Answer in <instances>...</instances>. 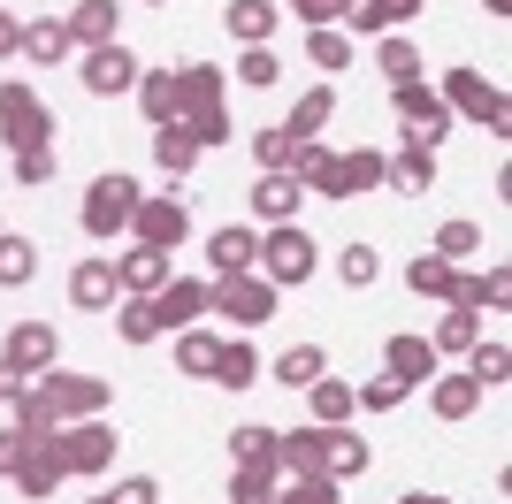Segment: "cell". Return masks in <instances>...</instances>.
Returning <instances> with one entry per match:
<instances>
[{
  "label": "cell",
  "mask_w": 512,
  "mask_h": 504,
  "mask_svg": "<svg viewBox=\"0 0 512 504\" xmlns=\"http://www.w3.org/2000/svg\"><path fill=\"white\" fill-rule=\"evenodd\" d=\"M138 199H146V184H138L130 168H107V176H92V184H85V207H77L85 237H92V245H115V237H130V214H138Z\"/></svg>",
  "instance_id": "1"
},
{
  "label": "cell",
  "mask_w": 512,
  "mask_h": 504,
  "mask_svg": "<svg viewBox=\"0 0 512 504\" xmlns=\"http://www.w3.org/2000/svg\"><path fill=\"white\" fill-rule=\"evenodd\" d=\"M436 100L451 107V123H474V130H490V138H512V100L482 77V69H444Z\"/></svg>",
  "instance_id": "2"
},
{
  "label": "cell",
  "mask_w": 512,
  "mask_h": 504,
  "mask_svg": "<svg viewBox=\"0 0 512 504\" xmlns=\"http://www.w3.org/2000/svg\"><path fill=\"white\" fill-rule=\"evenodd\" d=\"M276 306H283V291H276L260 268H245V275H214V291H207V314L237 321V336L268 329V321H276Z\"/></svg>",
  "instance_id": "3"
},
{
  "label": "cell",
  "mask_w": 512,
  "mask_h": 504,
  "mask_svg": "<svg viewBox=\"0 0 512 504\" xmlns=\"http://www.w3.org/2000/svg\"><path fill=\"white\" fill-rule=\"evenodd\" d=\"M276 291H299V283H314L321 268V245L306 237V222H276V230H260V260H253Z\"/></svg>",
  "instance_id": "4"
},
{
  "label": "cell",
  "mask_w": 512,
  "mask_h": 504,
  "mask_svg": "<svg viewBox=\"0 0 512 504\" xmlns=\"http://www.w3.org/2000/svg\"><path fill=\"white\" fill-rule=\"evenodd\" d=\"M54 130H62V123H54V107H46L23 77L0 84V146H8V153H39V146H54Z\"/></svg>",
  "instance_id": "5"
},
{
  "label": "cell",
  "mask_w": 512,
  "mask_h": 504,
  "mask_svg": "<svg viewBox=\"0 0 512 504\" xmlns=\"http://www.w3.org/2000/svg\"><path fill=\"white\" fill-rule=\"evenodd\" d=\"M62 466H69V482H100L107 466H115V451H123V428L107 413H92V420H69L62 436Z\"/></svg>",
  "instance_id": "6"
},
{
  "label": "cell",
  "mask_w": 512,
  "mask_h": 504,
  "mask_svg": "<svg viewBox=\"0 0 512 504\" xmlns=\"http://www.w3.org/2000/svg\"><path fill=\"white\" fill-rule=\"evenodd\" d=\"M192 237V207L176 199V191H146L138 214H130V245H153V252H184Z\"/></svg>",
  "instance_id": "7"
},
{
  "label": "cell",
  "mask_w": 512,
  "mask_h": 504,
  "mask_svg": "<svg viewBox=\"0 0 512 504\" xmlns=\"http://www.w3.org/2000/svg\"><path fill=\"white\" fill-rule=\"evenodd\" d=\"M39 390H46V405H54V420H62V428L115 405V382H107V375H69V367H46Z\"/></svg>",
  "instance_id": "8"
},
{
  "label": "cell",
  "mask_w": 512,
  "mask_h": 504,
  "mask_svg": "<svg viewBox=\"0 0 512 504\" xmlns=\"http://www.w3.org/2000/svg\"><path fill=\"white\" fill-rule=\"evenodd\" d=\"M390 107H398V123H406V146L436 153L451 138V107L436 100V84H428V77L421 84H390Z\"/></svg>",
  "instance_id": "9"
},
{
  "label": "cell",
  "mask_w": 512,
  "mask_h": 504,
  "mask_svg": "<svg viewBox=\"0 0 512 504\" xmlns=\"http://www.w3.org/2000/svg\"><path fill=\"white\" fill-rule=\"evenodd\" d=\"M138 69H146V62L115 39V46H92L85 62H77V84H85L92 100H123V92H138Z\"/></svg>",
  "instance_id": "10"
},
{
  "label": "cell",
  "mask_w": 512,
  "mask_h": 504,
  "mask_svg": "<svg viewBox=\"0 0 512 504\" xmlns=\"http://www.w3.org/2000/svg\"><path fill=\"white\" fill-rule=\"evenodd\" d=\"M207 275H169L161 291H153V321H161V336H184V329H199L207 321Z\"/></svg>",
  "instance_id": "11"
},
{
  "label": "cell",
  "mask_w": 512,
  "mask_h": 504,
  "mask_svg": "<svg viewBox=\"0 0 512 504\" xmlns=\"http://www.w3.org/2000/svg\"><path fill=\"white\" fill-rule=\"evenodd\" d=\"M62 436V428H54ZM54 436H31V451H23V466H16V489H23V504H54V489L69 482V466H62V443Z\"/></svg>",
  "instance_id": "12"
},
{
  "label": "cell",
  "mask_w": 512,
  "mask_h": 504,
  "mask_svg": "<svg viewBox=\"0 0 512 504\" xmlns=\"http://www.w3.org/2000/svg\"><path fill=\"white\" fill-rule=\"evenodd\" d=\"M107 260H115V291H123V298H153V291L176 275V252H153V245L107 252Z\"/></svg>",
  "instance_id": "13"
},
{
  "label": "cell",
  "mask_w": 512,
  "mask_h": 504,
  "mask_svg": "<svg viewBox=\"0 0 512 504\" xmlns=\"http://www.w3.org/2000/svg\"><path fill=\"white\" fill-rule=\"evenodd\" d=\"M230 474H260V482H283L276 428H268V420H245V428H230Z\"/></svg>",
  "instance_id": "14"
},
{
  "label": "cell",
  "mask_w": 512,
  "mask_h": 504,
  "mask_svg": "<svg viewBox=\"0 0 512 504\" xmlns=\"http://www.w3.org/2000/svg\"><path fill=\"white\" fill-rule=\"evenodd\" d=\"M115 260H107V252H85V260H77V268H69V306H77V314H115Z\"/></svg>",
  "instance_id": "15"
},
{
  "label": "cell",
  "mask_w": 512,
  "mask_h": 504,
  "mask_svg": "<svg viewBox=\"0 0 512 504\" xmlns=\"http://www.w3.org/2000/svg\"><path fill=\"white\" fill-rule=\"evenodd\" d=\"M0 359H16L23 375H46V367H62V336H54V321H16Z\"/></svg>",
  "instance_id": "16"
},
{
  "label": "cell",
  "mask_w": 512,
  "mask_h": 504,
  "mask_svg": "<svg viewBox=\"0 0 512 504\" xmlns=\"http://www.w3.org/2000/svg\"><path fill=\"white\" fill-rule=\"evenodd\" d=\"M383 191H398V199H428V191H436V153H428V146L383 153Z\"/></svg>",
  "instance_id": "17"
},
{
  "label": "cell",
  "mask_w": 512,
  "mask_h": 504,
  "mask_svg": "<svg viewBox=\"0 0 512 504\" xmlns=\"http://www.w3.org/2000/svg\"><path fill=\"white\" fill-rule=\"evenodd\" d=\"M69 54H77V39H69L62 16H31V23H23V54H16L23 69H62Z\"/></svg>",
  "instance_id": "18"
},
{
  "label": "cell",
  "mask_w": 512,
  "mask_h": 504,
  "mask_svg": "<svg viewBox=\"0 0 512 504\" xmlns=\"http://www.w3.org/2000/svg\"><path fill=\"white\" fill-rule=\"evenodd\" d=\"M428 413L451 420V428H459V420H474V413H482V382H474L467 367H459V375H444V367H436V375H428Z\"/></svg>",
  "instance_id": "19"
},
{
  "label": "cell",
  "mask_w": 512,
  "mask_h": 504,
  "mask_svg": "<svg viewBox=\"0 0 512 504\" xmlns=\"http://www.w3.org/2000/svg\"><path fill=\"white\" fill-rule=\"evenodd\" d=\"M436 367H444V352H436L428 336H390V344H383V375H398L406 390H428Z\"/></svg>",
  "instance_id": "20"
},
{
  "label": "cell",
  "mask_w": 512,
  "mask_h": 504,
  "mask_svg": "<svg viewBox=\"0 0 512 504\" xmlns=\"http://www.w3.org/2000/svg\"><path fill=\"white\" fill-rule=\"evenodd\" d=\"M62 23H69V39H77V54H92V46H115V39H123V8H115V0H77Z\"/></svg>",
  "instance_id": "21"
},
{
  "label": "cell",
  "mask_w": 512,
  "mask_h": 504,
  "mask_svg": "<svg viewBox=\"0 0 512 504\" xmlns=\"http://www.w3.org/2000/svg\"><path fill=\"white\" fill-rule=\"evenodd\" d=\"M222 31H230L237 46H276L283 8L276 0H230V8H222Z\"/></svg>",
  "instance_id": "22"
},
{
  "label": "cell",
  "mask_w": 512,
  "mask_h": 504,
  "mask_svg": "<svg viewBox=\"0 0 512 504\" xmlns=\"http://www.w3.org/2000/svg\"><path fill=\"white\" fill-rule=\"evenodd\" d=\"M222 92H230V77H222L214 62H184V69H176V100H184V115H176V123L214 115V107H222Z\"/></svg>",
  "instance_id": "23"
},
{
  "label": "cell",
  "mask_w": 512,
  "mask_h": 504,
  "mask_svg": "<svg viewBox=\"0 0 512 504\" xmlns=\"http://www.w3.org/2000/svg\"><path fill=\"white\" fill-rule=\"evenodd\" d=\"M260 260V230H245V222H222V230L207 237V268L214 275H245Z\"/></svg>",
  "instance_id": "24"
},
{
  "label": "cell",
  "mask_w": 512,
  "mask_h": 504,
  "mask_svg": "<svg viewBox=\"0 0 512 504\" xmlns=\"http://www.w3.org/2000/svg\"><path fill=\"white\" fill-rule=\"evenodd\" d=\"M260 375H268V359L253 352V336H222V352H214V375H207V382H222V390H253Z\"/></svg>",
  "instance_id": "25"
},
{
  "label": "cell",
  "mask_w": 512,
  "mask_h": 504,
  "mask_svg": "<svg viewBox=\"0 0 512 504\" xmlns=\"http://www.w3.org/2000/svg\"><path fill=\"white\" fill-rule=\"evenodd\" d=\"M130 100H138V115H146L153 130H169L176 115H184V100H176V69H138V92H130Z\"/></svg>",
  "instance_id": "26"
},
{
  "label": "cell",
  "mask_w": 512,
  "mask_h": 504,
  "mask_svg": "<svg viewBox=\"0 0 512 504\" xmlns=\"http://www.w3.org/2000/svg\"><path fill=\"white\" fill-rule=\"evenodd\" d=\"M306 413H314V428H352V420H360V398H352V382L321 375V382H306Z\"/></svg>",
  "instance_id": "27"
},
{
  "label": "cell",
  "mask_w": 512,
  "mask_h": 504,
  "mask_svg": "<svg viewBox=\"0 0 512 504\" xmlns=\"http://www.w3.org/2000/svg\"><path fill=\"white\" fill-rule=\"evenodd\" d=\"M505 298H512V268H482V275H467L459 268V283H451V306H467V314H505Z\"/></svg>",
  "instance_id": "28"
},
{
  "label": "cell",
  "mask_w": 512,
  "mask_h": 504,
  "mask_svg": "<svg viewBox=\"0 0 512 504\" xmlns=\"http://www.w3.org/2000/svg\"><path fill=\"white\" fill-rule=\"evenodd\" d=\"M360 191H383V153L375 146L337 153V176H329V199H360Z\"/></svg>",
  "instance_id": "29"
},
{
  "label": "cell",
  "mask_w": 512,
  "mask_h": 504,
  "mask_svg": "<svg viewBox=\"0 0 512 504\" xmlns=\"http://www.w3.org/2000/svg\"><path fill=\"white\" fill-rule=\"evenodd\" d=\"M299 207H306L299 176H253V214L268 230H276V222H299Z\"/></svg>",
  "instance_id": "30"
},
{
  "label": "cell",
  "mask_w": 512,
  "mask_h": 504,
  "mask_svg": "<svg viewBox=\"0 0 512 504\" xmlns=\"http://www.w3.org/2000/svg\"><path fill=\"white\" fill-rule=\"evenodd\" d=\"M329 123H337V84H306L299 107L283 115V130H291V138H321Z\"/></svg>",
  "instance_id": "31"
},
{
  "label": "cell",
  "mask_w": 512,
  "mask_h": 504,
  "mask_svg": "<svg viewBox=\"0 0 512 504\" xmlns=\"http://www.w3.org/2000/svg\"><path fill=\"white\" fill-rule=\"evenodd\" d=\"M367 466H375V443L352 436V428H329V459H321V474H329V482H360Z\"/></svg>",
  "instance_id": "32"
},
{
  "label": "cell",
  "mask_w": 512,
  "mask_h": 504,
  "mask_svg": "<svg viewBox=\"0 0 512 504\" xmlns=\"http://www.w3.org/2000/svg\"><path fill=\"white\" fill-rule=\"evenodd\" d=\"M306 199H329V176H337V146L329 138H299V161H291Z\"/></svg>",
  "instance_id": "33"
},
{
  "label": "cell",
  "mask_w": 512,
  "mask_h": 504,
  "mask_svg": "<svg viewBox=\"0 0 512 504\" xmlns=\"http://www.w3.org/2000/svg\"><path fill=\"white\" fill-rule=\"evenodd\" d=\"M268 375H276L283 390L299 398L306 382H321V375H329V352H321V344H291V352H276V367H268Z\"/></svg>",
  "instance_id": "34"
},
{
  "label": "cell",
  "mask_w": 512,
  "mask_h": 504,
  "mask_svg": "<svg viewBox=\"0 0 512 504\" xmlns=\"http://www.w3.org/2000/svg\"><path fill=\"white\" fill-rule=\"evenodd\" d=\"M375 69H383V84H421V46L406 31H383L375 39Z\"/></svg>",
  "instance_id": "35"
},
{
  "label": "cell",
  "mask_w": 512,
  "mask_h": 504,
  "mask_svg": "<svg viewBox=\"0 0 512 504\" xmlns=\"http://www.w3.org/2000/svg\"><path fill=\"white\" fill-rule=\"evenodd\" d=\"M467 375L482 382V390H505V382H512V344H497V336H474V344H467Z\"/></svg>",
  "instance_id": "36"
},
{
  "label": "cell",
  "mask_w": 512,
  "mask_h": 504,
  "mask_svg": "<svg viewBox=\"0 0 512 504\" xmlns=\"http://www.w3.org/2000/svg\"><path fill=\"white\" fill-rule=\"evenodd\" d=\"M451 283H459V268L436 260V252H413V260H406V291L413 298H444V306H451Z\"/></svg>",
  "instance_id": "37"
},
{
  "label": "cell",
  "mask_w": 512,
  "mask_h": 504,
  "mask_svg": "<svg viewBox=\"0 0 512 504\" xmlns=\"http://www.w3.org/2000/svg\"><path fill=\"white\" fill-rule=\"evenodd\" d=\"M31 275H39V245L23 230H0V291H23Z\"/></svg>",
  "instance_id": "38"
},
{
  "label": "cell",
  "mask_w": 512,
  "mask_h": 504,
  "mask_svg": "<svg viewBox=\"0 0 512 504\" xmlns=\"http://www.w3.org/2000/svg\"><path fill=\"white\" fill-rule=\"evenodd\" d=\"M153 161H161V176H169V184H176V176H192V168H199V146H192V130H184V123L153 130Z\"/></svg>",
  "instance_id": "39"
},
{
  "label": "cell",
  "mask_w": 512,
  "mask_h": 504,
  "mask_svg": "<svg viewBox=\"0 0 512 504\" xmlns=\"http://www.w3.org/2000/svg\"><path fill=\"white\" fill-rule=\"evenodd\" d=\"M306 62H314V69H329V77H337V69H352V62H360V46L344 39L337 23H321V31H306Z\"/></svg>",
  "instance_id": "40"
},
{
  "label": "cell",
  "mask_w": 512,
  "mask_h": 504,
  "mask_svg": "<svg viewBox=\"0 0 512 504\" xmlns=\"http://www.w3.org/2000/svg\"><path fill=\"white\" fill-rule=\"evenodd\" d=\"M253 161H260V176H291V161H299V138H291L283 123L253 130Z\"/></svg>",
  "instance_id": "41"
},
{
  "label": "cell",
  "mask_w": 512,
  "mask_h": 504,
  "mask_svg": "<svg viewBox=\"0 0 512 504\" xmlns=\"http://www.w3.org/2000/svg\"><path fill=\"white\" fill-rule=\"evenodd\" d=\"M214 352H222V336H214V329H184V336H176V375L207 382L214 375Z\"/></svg>",
  "instance_id": "42"
},
{
  "label": "cell",
  "mask_w": 512,
  "mask_h": 504,
  "mask_svg": "<svg viewBox=\"0 0 512 504\" xmlns=\"http://www.w3.org/2000/svg\"><path fill=\"white\" fill-rule=\"evenodd\" d=\"M276 504H344V482H329V474H283Z\"/></svg>",
  "instance_id": "43"
},
{
  "label": "cell",
  "mask_w": 512,
  "mask_h": 504,
  "mask_svg": "<svg viewBox=\"0 0 512 504\" xmlns=\"http://www.w3.org/2000/svg\"><path fill=\"white\" fill-rule=\"evenodd\" d=\"M474 336H482V314L451 306V314H436V336H428V344H436V352H459V359H467V344H474Z\"/></svg>",
  "instance_id": "44"
},
{
  "label": "cell",
  "mask_w": 512,
  "mask_h": 504,
  "mask_svg": "<svg viewBox=\"0 0 512 504\" xmlns=\"http://www.w3.org/2000/svg\"><path fill=\"white\" fill-rule=\"evenodd\" d=\"M428 252H436V260H451V268H467L474 252H482V222H444Z\"/></svg>",
  "instance_id": "45"
},
{
  "label": "cell",
  "mask_w": 512,
  "mask_h": 504,
  "mask_svg": "<svg viewBox=\"0 0 512 504\" xmlns=\"http://www.w3.org/2000/svg\"><path fill=\"white\" fill-rule=\"evenodd\" d=\"M115 336H123V344H153V336H161L153 298H115Z\"/></svg>",
  "instance_id": "46"
},
{
  "label": "cell",
  "mask_w": 512,
  "mask_h": 504,
  "mask_svg": "<svg viewBox=\"0 0 512 504\" xmlns=\"http://www.w3.org/2000/svg\"><path fill=\"white\" fill-rule=\"evenodd\" d=\"M337 275H344V291H367V283L383 275V252H375V245H360V237H352V245L337 252Z\"/></svg>",
  "instance_id": "47"
},
{
  "label": "cell",
  "mask_w": 512,
  "mask_h": 504,
  "mask_svg": "<svg viewBox=\"0 0 512 504\" xmlns=\"http://www.w3.org/2000/svg\"><path fill=\"white\" fill-rule=\"evenodd\" d=\"M352 398H360V413H398L413 390H406L398 375H367V382H352Z\"/></svg>",
  "instance_id": "48"
},
{
  "label": "cell",
  "mask_w": 512,
  "mask_h": 504,
  "mask_svg": "<svg viewBox=\"0 0 512 504\" xmlns=\"http://www.w3.org/2000/svg\"><path fill=\"white\" fill-rule=\"evenodd\" d=\"M276 77H283L276 46H245V54H237V84H245V92H268Z\"/></svg>",
  "instance_id": "49"
},
{
  "label": "cell",
  "mask_w": 512,
  "mask_h": 504,
  "mask_svg": "<svg viewBox=\"0 0 512 504\" xmlns=\"http://www.w3.org/2000/svg\"><path fill=\"white\" fill-rule=\"evenodd\" d=\"M62 176V146H39V153H16V184L23 191H46Z\"/></svg>",
  "instance_id": "50"
},
{
  "label": "cell",
  "mask_w": 512,
  "mask_h": 504,
  "mask_svg": "<svg viewBox=\"0 0 512 504\" xmlns=\"http://www.w3.org/2000/svg\"><path fill=\"white\" fill-rule=\"evenodd\" d=\"M16 428H23V436H54V428H62V420H54V405H46V390H39V382H31V398H16Z\"/></svg>",
  "instance_id": "51"
},
{
  "label": "cell",
  "mask_w": 512,
  "mask_h": 504,
  "mask_svg": "<svg viewBox=\"0 0 512 504\" xmlns=\"http://www.w3.org/2000/svg\"><path fill=\"white\" fill-rule=\"evenodd\" d=\"M184 130H192V146H199V153H207V146H230V138H237V130H230V107H214V115H192Z\"/></svg>",
  "instance_id": "52"
},
{
  "label": "cell",
  "mask_w": 512,
  "mask_h": 504,
  "mask_svg": "<svg viewBox=\"0 0 512 504\" xmlns=\"http://www.w3.org/2000/svg\"><path fill=\"white\" fill-rule=\"evenodd\" d=\"M276 8H283V23L299 16L306 31H321V23H337V0H276Z\"/></svg>",
  "instance_id": "53"
},
{
  "label": "cell",
  "mask_w": 512,
  "mask_h": 504,
  "mask_svg": "<svg viewBox=\"0 0 512 504\" xmlns=\"http://www.w3.org/2000/svg\"><path fill=\"white\" fill-rule=\"evenodd\" d=\"M107 497H115V504H161V482H153V474H123Z\"/></svg>",
  "instance_id": "54"
},
{
  "label": "cell",
  "mask_w": 512,
  "mask_h": 504,
  "mask_svg": "<svg viewBox=\"0 0 512 504\" xmlns=\"http://www.w3.org/2000/svg\"><path fill=\"white\" fill-rule=\"evenodd\" d=\"M23 451H31V436H23L16 420L0 428V482H16V466H23Z\"/></svg>",
  "instance_id": "55"
},
{
  "label": "cell",
  "mask_w": 512,
  "mask_h": 504,
  "mask_svg": "<svg viewBox=\"0 0 512 504\" xmlns=\"http://www.w3.org/2000/svg\"><path fill=\"white\" fill-rule=\"evenodd\" d=\"M222 504H276V482H260V474H230V497Z\"/></svg>",
  "instance_id": "56"
},
{
  "label": "cell",
  "mask_w": 512,
  "mask_h": 504,
  "mask_svg": "<svg viewBox=\"0 0 512 504\" xmlns=\"http://www.w3.org/2000/svg\"><path fill=\"white\" fill-rule=\"evenodd\" d=\"M31 382H39V375H23L16 359H0V405H16V398H31Z\"/></svg>",
  "instance_id": "57"
},
{
  "label": "cell",
  "mask_w": 512,
  "mask_h": 504,
  "mask_svg": "<svg viewBox=\"0 0 512 504\" xmlns=\"http://www.w3.org/2000/svg\"><path fill=\"white\" fill-rule=\"evenodd\" d=\"M375 8H383V31H406V23H421L428 0H375Z\"/></svg>",
  "instance_id": "58"
},
{
  "label": "cell",
  "mask_w": 512,
  "mask_h": 504,
  "mask_svg": "<svg viewBox=\"0 0 512 504\" xmlns=\"http://www.w3.org/2000/svg\"><path fill=\"white\" fill-rule=\"evenodd\" d=\"M16 54H23V16L0 8V62H16Z\"/></svg>",
  "instance_id": "59"
},
{
  "label": "cell",
  "mask_w": 512,
  "mask_h": 504,
  "mask_svg": "<svg viewBox=\"0 0 512 504\" xmlns=\"http://www.w3.org/2000/svg\"><path fill=\"white\" fill-rule=\"evenodd\" d=\"M398 504H451V497H436V489H406Z\"/></svg>",
  "instance_id": "60"
},
{
  "label": "cell",
  "mask_w": 512,
  "mask_h": 504,
  "mask_svg": "<svg viewBox=\"0 0 512 504\" xmlns=\"http://www.w3.org/2000/svg\"><path fill=\"white\" fill-rule=\"evenodd\" d=\"M482 8H490V16H497V23H505V16H512V0H482Z\"/></svg>",
  "instance_id": "61"
},
{
  "label": "cell",
  "mask_w": 512,
  "mask_h": 504,
  "mask_svg": "<svg viewBox=\"0 0 512 504\" xmlns=\"http://www.w3.org/2000/svg\"><path fill=\"white\" fill-rule=\"evenodd\" d=\"M138 8H169V0H138Z\"/></svg>",
  "instance_id": "62"
},
{
  "label": "cell",
  "mask_w": 512,
  "mask_h": 504,
  "mask_svg": "<svg viewBox=\"0 0 512 504\" xmlns=\"http://www.w3.org/2000/svg\"><path fill=\"white\" fill-rule=\"evenodd\" d=\"M92 504H115V497H92Z\"/></svg>",
  "instance_id": "63"
},
{
  "label": "cell",
  "mask_w": 512,
  "mask_h": 504,
  "mask_svg": "<svg viewBox=\"0 0 512 504\" xmlns=\"http://www.w3.org/2000/svg\"><path fill=\"white\" fill-rule=\"evenodd\" d=\"M0 230H8V222H0Z\"/></svg>",
  "instance_id": "64"
}]
</instances>
